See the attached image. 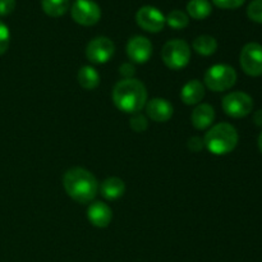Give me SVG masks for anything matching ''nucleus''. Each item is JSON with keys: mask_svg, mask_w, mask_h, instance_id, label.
I'll return each instance as SVG.
<instances>
[{"mask_svg": "<svg viewBox=\"0 0 262 262\" xmlns=\"http://www.w3.org/2000/svg\"><path fill=\"white\" fill-rule=\"evenodd\" d=\"M166 25L169 27L174 28V30H183L187 26L189 25V17L182 10H171L168 14V17H165Z\"/></svg>", "mask_w": 262, "mask_h": 262, "instance_id": "412c9836", "label": "nucleus"}, {"mask_svg": "<svg viewBox=\"0 0 262 262\" xmlns=\"http://www.w3.org/2000/svg\"><path fill=\"white\" fill-rule=\"evenodd\" d=\"M258 148H260V151L262 152V132L258 136Z\"/></svg>", "mask_w": 262, "mask_h": 262, "instance_id": "c756f323", "label": "nucleus"}, {"mask_svg": "<svg viewBox=\"0 0 262 262\" xmlns=\"http://www.w3.org/2000/svg\"><path fill=\"white\" fill-rule=\"evenodd\" d=\"M146 114L151 120L156 123H165L173 117V105L165 99H156L150 100L146 102Z\"/></svg>", "mask_w": 262, "mask_h": 262, "instance_id": "f8f14e48", "label": "nucleus"}, {"mask_svg": "<svg viewBox=\"0 0 262 262\" xmlns=\"http://www.w3.org/2000/svg\"><path fill=\"white\" fill-rule=\"evenodd\" d=\"M15 9V0H0V17L12 14Z\"/></svg>", "mask_w": 262, "mask_h": 262, "instance_id": "a878e982", "label": "nucleus"}, {"mask_svg": "<svg viewBox=\"0 0 262 262\" xmlns=\"http://www.w3.org/2000/svg\"><path fill=\"white\" fill-rule=\"evenodd\" d=\"M187 145H188V148L192 151V152H200V151L205 147L204 138L192 137V138H189Z\"/></svg>", "mask_w": 262, "mask_h": 262, "instance_id": "bb28decb", "label": "nucleus"}, {"mask_svg": "<svg viewBox=\"0 0 262 262\" xmlns=\"http://www.w3.org/2000/svg\"><path fill=\"white\" fill-rule=\"evenodd\" d=\"M127 55L133 63H147L152 55V43L145 36H135L127 43Z\"/></svg>", "mask_w": 262, "mask_h": 262, "instance_id": "9b49d317", "label": "nucleus"}, {"mask_svg": "<svg viewBox=\"0 0 262 262\" xmlns=\"http://www.w3.org/2000/svg\"><path fill=\"white\" fill-rule=\"evenodd\" d=\"M211 12L212 5L209 0H189L187 4V13L193 19H205L211 14Z\"/></svg>", "mask_w": 262, "mask_h": 262, "instance_id": "a211bd4d", "label": "nucleus"}, {"mask_svg": "<svg viewBox=\"0 0 262 262\" xmlns=\"http://www.w3.org/2000/svg\"><path fill=\"white\" fill-rule=\"evenodd\" d=\"M129 125L135 132L142 133L147 129L148 122L147 118L145 115L140 114V113H136V114H132V118L129 120Z\"/></svg>", "mask_w": 262, "mask_h": 262, "instance_id": "4be33fe9", "label": "nucleus"}, {"mask_svg": "<svg viewBox=\"0 0 262 262\" xmlns=\"http://www.w3.org/2000/svg\"><path fill=\"white\" fill-rule=\"evenodd\" d=\"M115 53V45L110 38L100 36L89 42L86 48V56L91 63L105 64L113 58Z\"/></svg>", "mask_w": 262, "mask_h": 262, "instance_id": "9d476101", "label": "nucleus"}, {"mask_svg": "<svg viewBox=\"0 0 262 262\" xmlns=\"http://www.w3.org/2000/svg\"><path fill=\"white\" fill-rule=\"evenodd\" d=\"M119 73L124 77V79H130L136 74V67L132 63H124L120 66Z\"/></svg>", "mask_w": 262, "mask_h": 262, "instance_id": "cd10ccee", "label": "nucleus"}, {"mask_svg": "<svg viewBox=\"0 0 262 262\" xmlns=\"http://www.w3.org/2000/svg\"><path fill=\"white\" fill-rule=\"evenodd\" d=\"M10 43V31L4 22L0 20V55L5 53Z\"/></svg>", "mask_w": 262, "mask_h": 262, "instance_id": "b1692460", "label": "nucleus"}, {"mask_svg": "<svg viewBox=\"0 0 262 262\" xmlns=\"http://www.w3.org/2000/svg\"><path fill=\"white\" fill-rule=\"evenodd\" d=\"M136 22L142 30L151 33L160 32L166 25L165 15L163 14V12L151 5H145L137 10Z\"/></svg>", "mask_w": 262, "mask_h": 262, "instance_id": "1a4fd4ad", "label": "nucleus"}, {"mask_svg": "<svg viewBox=\"0 0 262 262\" xmlns=\"http://www.w3.org/2000/svg\"><path fill=\"white\" fill-rule=\"evenodd\" d=\"M253 120H255L256 124L262 127V110H258V112L256 113L255 117H253Z\"/></svg>", "mask_w": 262, "mask_h": 262, "instance_id": "c85d7f7f", "label": "nucleus"}, {"mask_svg": "<svg viewBox=\"0 0 262 262\" xmlns=\"http://www.w3.org/2000/svg\"><path fill=\"white\" fill-rule=\"evenodd\" d=\"M71 14L74 22L81 26H95L101 19V9L94 0H76Z\"/></svg>", "mask_w": 262, "mask_h": 262, "instance_id": "0eeeda50", "label": "nucleus"}, {"mask_svg": "<svg viewBox=\"0 0 262 262\" xmlns=\"http://www.w3.org/2000/svg\"><path fill=\"white\" fill-rule=\"evenodd\" d=\"M205 86L214 92H223L232 89L237 82V72L227 64H215L205 73Z\"/></svg>", "mask_w": 262, "mask_h": 262, "instance_id": "20e7f679", "label": "nucleus"}, {"mask_svg": "<svg viewBox=\"0 0 262 262\" xmlns=\"http://www.w3.org/2000/svg\"><path fill=\"white\" fill-rule=\"evenodd\" d=\"M69 0H42V10L49 17H61L69 10Z\"/></svg>", "mask_w": 262, "mask_h": 262, "instance_id": "aec40b11", "label": "nucleus"}, {"mask_svg": "<svg viewBox=\"0 0 262 262\" xmlns=\"http://www.w3.org/2000/svg\"><path fill=\"white\" fill-rule=\"evenodd\" d=\"M246 0H212L217 8L222 9H237L245 4Z\"/></svg>", "mask_w": 262, "mask_h": 262, "instance_id": "393cba45", "label": "nucleus"}, {"mask_svg": "<svg viewBox=\"0 0 262 262\" xmlns=\"http://www.w3.org/2000/svg\"><path fill=\"white\" fill-rule=\"evenodd\" d=\"M238 132L229 123H219L206 132L205 147L212 155L223 156L232 152L238 145Z\"/></svg>", "mask_w": 262, "mask_h": 262, "instance_id": "7ed1b4c3", "label": "nucleus"}, {"mask_svg": "<svg viewBox=\"0 0 262 262\" xmlns=\"http://www.w3.org/2000/svg\"><path fill=\"white\" fill-rule=\"evenodd\" d=\"M215 119V110L210 104H199L192 112L191 122L196 129L204 130L211 127Z\"/></svg>", "mask_w": 262, "mask_h": 262, "instance_id": "4468645a", "label": "nucleus"}, {"mask_svg": "<svg viewBox=\"0 0 262 262\" xmlns=\"http://www.w3.org/2000/svg\"><path fill=\"white\" fill-rule=\"evenodd\" d=\"M87 217L94 227L106 228L112 223L113 211L105 202L95 201L87 210Z\"/></svg>", "mask_w": 262, "mask_h": 262, "instance_id": "ddd939ff", "label": "nucleus"}, {"mask_svg": "<svg viewBox=\"0 0 262 262\" xmlns=\"http://www.w3.org/2000/svg\"><path fill=\"white\" fill-rule=\"evenodd\" d=\"M247 15L251 20L262 25V0H253L247 8Z\"/></svg>", "mask_w": 262, "mask_h": 262, "instance_id": "5701e85b", "label": "nucleus"}, {"mask_svg": "<svg viewBox=\"0 0 262 262\" xmlns=\"http://www.w3.org/2000/svg\"><path fill=\"white\" fill-rule=\"evenodd\" d=\"M161 59L173 71L183 69L191 60V48L184 40H169L161 50Z\"/></svg>", "mask_w": 262, "mask_h": 262, "instance_id": "39448f33", "label": "nucleus"}, {"mask_svg": "<svg viewBox=\"0 0 262 262\" xmlns=\"http://www.w3.org/2000/svg\"><path fill=\"white\" fill-rule=\"evenodd\" d=\"M225 114L232 118L247 117L253 109V100L250 95L245 92H230L224 96L222 102Z\"/></svg>", "mask_w": 262, "mask_h": 262, "instance_id": "423d86ee", "label": "nucleus"}, {"mask_svg": "<svg viewBox=\"0 0 262 262\" xmlns=\"http://www.w3.org/2000/svg\"><path fill=\"white\" fill-rule=\"evenodd\" d=\"M113 101L120 112L136 114L146 106L147 90L138 79H122L113 90Z\"/></svg>", "mask_w": 262, "mask_h": 262, "instance_id": "f03ea898", "label": "nucleus"}, {"mask_svg": "<svg viewBox=\"0 0 262 262\" xmlns=\"http://www.w3.org/2000/svg\"><path fill=\"white\" fill-rule=\"evenodd\" d=\"M192 48L200 55L210 56L217 50V41L212 36L201 35L194 38Z\"/></svg>", "mask_w": 262, "mask_h": 262, "instance_id": "6ab92c4d", "label": "nucleus"}, {"mask_svg": "<svg viewBox=\"0 0 262 262\" xmlns=\"http://www.w3.org/2000/svg\"><path fill=\"white\" fill-rule=\"evenodd\" d=\"M205 97V86L199 79H191L183 86L181 99L186 105H199Z\"/></svg>", "mask_w": 262, "mask_h": 262, "instance_id": "2eb2a0df", "label": "nucleus"}, {"mask_svg": "<svg viewBox=\"0 0 262 262\" xmlns=\"http://www.w3.org/2000/svg\"><path fill=\"white\" fill-rule=\"evenodd\" d=\"M77 79L84 90H95L100 84V74L94 67L90 66H84L79 69Z\"/></svg>", "mask_w": 262, "mask_h": 262, "instance_id": "f3484780", "label": "nucleus"}, {"mask_svg": "<svg viewBox=\"0 0 262 262\" xmlns=\"http://www.w3.org/2000/svg\"><path fill=\"white\" fill-rule=\"evenodd\" d=\"M63 186L67 194L78 204H90L99 192V182L91 171L72 168L64 174Z\"/></svg>", "mask_w": 262, "mask_h": 262, "instance_id": "f257e3e1", "label": "nucleus"}, {"mask_svg": "<svg viewBox=\"0 0 262 262\" xmlns=\"http://www.w3.org/2000/svg\"><path fill=\"white\" fill-rule=\"evenodd\" d=\"M125 192V184L118 177H110L105 179L100 186V193L105 200L114 201V200L120 199Z\"/></svg>", "mask_w": 262, "mask_h": 262, "instance_id": "dca6fc26", "label": "nucleus"}, {"mask_svg": "<svg viewBox=\"0 0 262 262\" xmlns=\"http://www.w3.org/2000/svg\"><path fill=\"white\" fill-rule=\"evenodd\" d=\"M243 72L251 77L262 74V45L257 42H248L243 46L239 56Z\"/></svg>", "mask_w": 262, "mask_h": 262, "instance_id": "6e6552de", "label": "nucleus"}]
</instances>
